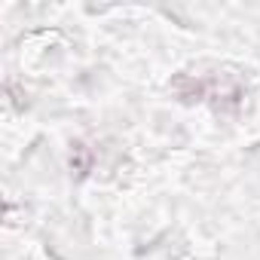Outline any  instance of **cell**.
Returning <instances> with one entry per match:
<instances>
[{"label": "cell", "mask_w": 260, "mask_h": 260, "mask_svg": "<svg viewBox=\"0 0 260 260\" xmlns=\"http://www.w3.org/2000/svg\"><path fill=\"white\" fill-rule=\"evenodd\" d=\"M172 92L184 104H211L217 113H239L248 101V86L236 71H181Z\"/></svg>", "instance_id": "cell-1"}, {"label": "cell", "mask_w": 260, "mask_h": 260, "mask_svg": "<svg viewBox=\"0 0 260 260\" xmlns=\"http://www.w3.org/2000/svg\"><path fill=\"white\" fill-rule=\"evenodd\" d=\"M71 166H74V172H80V175H86V172H89V166H92V153H89V147H86V144H74Z\"/></svg>", "instance_id": "cell-2"}]
</instances>
